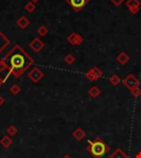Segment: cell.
Listing matches in <instances>:
<instances>
[{"label": "cell", "instance_id": "cell-1", "mask_svg": "<svg viewBox=\"0 0 141 158\" xmlns=\"http://www.w3.org/2000/svg\"><path fill=\"white\" fill-rule=\"evenodd\" d=\"M1 60L7 66L9 74L13 75L15 78L22 76L23 73L28 70L34 63V59L19 44L15 45Z\"/></svg>", "mask_w": 141, "mask_h": 158}, {"label": "cell", "instance_id": "cell-2", "mask_svg": "<svg viewBox=\"0 0 141 158\" xmlns=\"http://www.w3.org/2000/svg\"><path fill=\"white\" fill-rule=\"evenodd\" d=\"M87 151L92 154L95 158H103L108 153L109 147L100 137L95 138L94 141H88Z\"/></svg>", "mask_w": 141, "mask_h": 158}, {"label": "cell", "instance_id": "cell-3", "mask_svg": "<svg viewBox=\"0 0 141 158\" xmlns=\"http://www.w3.org/2000/svg\"><path fill=\"white\" fill-rule=\"evenodd\" d=\"M28 77H29V79L33 82V84H37V82H40L43 79V77H44V73L41 70V68H39V67L35 66L29 70V73H28Z\"/></svg>", "mask_w": 141, "mask_h": 158}, {"label": "cell", "instance_id": "cell-4", "mask_svg": "<svg viewBox=\"0 0 141 158\" xmlns=\"http://www.w3.org/2000/svg\"><path fill=\"white\" fill-rule=\"evenodd\" d=\"M103 70L99 67H93L85 74V77L88 81H96L103 77Z\"/></svg>", "mask_w": 141, "mask_h": 158}, {"label": "cell", "instance_id": "cell-5", "mask_svg": "<svg viewBox=\"0 0 141 158\" xmlns=\"http://www.w3.org/2000/svg\"><path fill=\"white\" fill-rule=\"evenodd\" d=\"M124 86L128 88L129 90H132L134 88L139 86V79L134 75L129 74L126 78L124 79Z\"/></svg>", "mask_w": 141, "mask_h": 158}, {"label": "cell", "instance_id": "cell-6", "mask_svg": "<svg viewBox=\"0 0 141 158\" xmlns=\"http://www.w3.org/2000/svg\"><path fill=\"white\" fill-rule=\"evenodd\" d=\"M66 41L69 43L71 45H74V46H77V45H81L83 42H84V37L81 34L76 32H72L69 33L66 37Z\"/></svg>", "mask_w": 141, "mask_h": 158}, {"label": "cell", "instance_id": "cell-7", "mask_svg": "<svg viewBox=\"0 0 141 158\" xmlns=\"http://www.w3.org/2000/svg\"><path fill=\"white\" fill-rule=\"evenodd\" d=\"M89 0H66V3L74 9V11L79 12L86 5H88Z\"/></svg>", "mask_w": 141, "mask_h": 158}, {"label": "cell", "instance_id": "cell-8", "mask_svg": "<svg viewBox=\"0 0 141 158\" xmlns=\"http://www.w3.org/2000/svg\"><path fill=\"white\" fill-rule=\"evenodd\" d=\"M29 46H30V48L32 49L33 52L39 53V52H41L43 48H44L45 44L43 43V41L41 39H39V37H34V39L30 42Z\"/></svg>", "mask_w": 141, "mask_h": 158}, {"label": "cell", "instance_id": "cell-9", "mask_svg": "<svg viewBox=\"0 0 141 158\" xmlns=\"http://www.w3.org/2000/svg\"><path fill=\"white\" fill-rule=\"evenodd\" d=\"M9 44H10L9 37H8L5 33H2L0 31V54L3 52V49H5L6 47L9 46Z\"/></svg>", "mask_w": 141, "mask_h": 158}, {"label": "cell", "instance_id": "cell-10", "mask_svg": "<svg viewBox=\"0 0 141 158\" xmlns=\"http://www.w3.org/2000/svg\"><path fill=\"white\" fill-rule=\"evenodd\" d=\"M15 24H17L21 30H24V29H27V27L30 25V20L28 19L27 17H24V15H21V17H20L19 19L17 20Z\"/></svg>", "mask_w": 141, "mask_h": 158}, {"label": "cell", "instance_id": "cell-11", "mask_svg": "<svg viewBox=\"0 0 141 158\" xmlns=\"http://www.w3.org/2000/svg\"><path fill=\"white\" fill-rule=\"evenodd\" d=\"M85 136H86V132L81 127H77L76 130L73 132V137H74L76 141H79V142L83 141L85 138Z\"/></svg>", "mask_w": 141, "mask_h": 158}, {"label": "cell", "instance_id": "cell-12", "mask_svg": "<svg viewBox=\"0 0 141 158\" xmlns=\"http://www.w3.org/2000/svg\"><path fill=\"white\" fill-rule=\"evenodd\" d=\"M116 59H117V62H118L120 65H126L127 63L129 62L130 57H129V55L127 54L126 52H121V53H119V54L117 55Z\"/></svg>", "mask_w": 141, "mask_h": 158}, {"label": "cell", "instance_id": "cell-13", "mask_svg": "<svg viewBox=\"0 0 141 158\" xmlns=\"http://www.w3.org/2000/svg\"><path fill=\"white\" fill-rule=\"evenodd\" d=\"M109 158H128V155H127L126 152H124L121 148H117L110 154Z\"/></svg>", "mask_w": 141, "mask_h": 158}, {"label": "cell", "instance_id": "cell-14", "mask_svg": "<svg viewBox=\"0 0 141 158\" xmlns=\"http://www.w3.org/2000/svg\"><path fill=\"white\" fill-rule=\"evenodd\" d=\"M100 94H102V90H100V88L97 86H92L88 90V94L92 97L93 99L98 98V97L100 96Z\"/></svg>", "mask_w": 141, "mask_h": 158}, {"label": "cell", "instance_id": "cell-15", "mask_svg": "<svg viewBox=\"0 0 141 158\" xmlns=\"http://www.w3.org/2000/svg\"><path fill=\"white\" fill-rule=\"evenodd\" d=\"M0 144H1V146H3L5 148L10 147V146L12 145V138H11V136H9V135H5L3 137H1V139H0Z\"/></svg>", "mask_w": 141, "mask_h": 158}, {"label": "cell", "instance_id": "cell-16", "mask_svg": "<svg viewBox=\"0 0 141 158\" xmlns=\"http://www.w3.org/2000/svg\"><path fill=\"white\" fill-rule=\"evenodd\" d=\"M35 9H37L35 2H33V1H31V0H30L29 2H27L24 5V10L27 11L28 13H33L35 11Z\"/></svg>", "mask_w": 141, "mask_h": 158}, {"label": "cell", "instance_id": "cell-17", "mask_svg": "<svg viewBox=\"0 0 141 158\" xmlns=\"http://www.w3.org/2000/svg\"><path fill=\"white\" fill-rule=\"evenodd\" d=\"M109 82L112 85V86H118L120 82H121V78L118 76L117 74H114V75H112V76L109 77Z\"/></svg>", "mask_w": 141, "mask_h": 158}, {"label": "cell", "instance_id": "cell-18", "mask_svg": "<svg viewBox=\"0 0 141 158\" xmlns=\"http://www.w3.org/2000/svg\"><path fill=\"white\" fill-rule=\"evenodd\" d=\"M126 6L129 10L140 7V0H126Z\"/></svg>", "mask_w": 141, "mask_h": 158}, {"label": "cell", "instance_id": "cell-19", "mask_svg": "<svg viewBox=\"0 0 141 158\" xmlns=\"http://www.w3.org/2000/svg\"><path fill=\"white\" fill-rule=\"evenodd\" d=\"M9 91H10V94H13V96H17V94H19L20 91H21V88H20L19 85L13 84V85H11V86H10Z\"/></svg>", "mask_w": 141, "mask_h": 158}, {"label": "cell", "instance_id": "cell-20", "mask_svg": "<svg viewBox=\"0 0 141 158\" xmlns=\"http://www.w3.org/2000/svg\"><path fill=\"white\" fill-rule=\"evenodd\" d=\"M64 62L66 65H73L75 62H76V58H75L74 55L67 54V55H65V57H64Z\"/></svg>", "mask_w": 141, "mask_h": 158}, {"label": "cell", "instance_id": "cell-21", "mask_svg": "<svg viewBox=\"0 0 141 158\" xmlns=\"http://www.w3.org/2000/svg\"><path fill=\"white\" fill-rule=\"evenodd\" d=\"M37 32V35H40V36H45V35H47V33H49V29H47L46 27H44V25H41V27H39Z\"/></svg>", "mask_w": 141, "mask_h": 158}, {"label": "cell", "instance_id": "cell-22", "mask_svg": "<svg viewBox=\"0 0 141 158\" xmlns=\"http://www.w3.org/2000/svg\"><path fill=\"white\" fill-rule=\"evenodd\" d=\"M7 133L9 136H15L18 134V128L15 125H10L7 127Z\"/></svg>", "mask_w": 141, "mask_h": 158}, {"label": "cell", "instance_id": "cell-23", "mask_svg": "<svg viewBox=\"0 0 141 158\" xmlns=\"http://www.w3.org/2000/svg\"><path fill=\"white\" fill-rule=\"evenodd\" d=\"M130 92H131V94L134 97V98H138V97L141 96V88L140 87H136V88H134L132 90H130Z\"/></svg>", "mask_w": 141, "mask_h": 158}, {"label": "cell", "instance_id": "cell-24", "mask_svg": "<svg viewBox=\"0 0 141 158\" xmlns=\"http://www.w3.org/2000/svg\"><path fill=\"white\" fill-rule=\"evenodd\" d=\"M6 70H8L7 66H6L2 60H0V73H3V72H6Z\"/></svg>", "mask_w": 141, "mask_h": 158}, {"label": "cell", "instance_id": "cell-25", "mask_svg": "<svg viewBox=\"0 0 141 158\" xmlns=\"http://www.w3.org/2000/svg\"><path fill=\"white\" fill-rule=\"evenodd\" d=\"M110 1H112V5H115L116 7H119V6L121 5L124 1H126V0H110Z\"/></svg>", "mask_w": 141, "mask_h": 158}, {"label": "cell", "instance_id": "cell-26", "mask_svg": "<svg viewBox=\"0 0 141 158\" xmlns=\"http://www.w3.org/2000/svg\"><path fill=\"white\" fill-rule=\"evenodd\" d=\"M129 11H130V13H132V15H137V13L140 11V7H137V8H134V9H130Z\"/></svg>", "mask_w": 141, "mask_h": 158}, {"label": "cell", "instance_id": "cell-27", "mask_svg": "<svg viewBox=\"0 0 141 158\" xmlns=\"http://www.w3.org/2000/svg\"><path fill=\"white\" fill-rule=\"evenodd\" d=\"M3 103H5V98H3V97L0 94V106H2Z\"/></svg>", "mask_w": 141, "mask_h": 158}, {"label": "cell", "instance_id": "cell-28", "mask_svg": "<svg viewBox=\"0 0 141 158\" xmlns=\"http://www.w3.org/2000/svg\"><path fill=\"white\" fill-rule=\"evenodd\" d=\"M134 158H141V151L138 152V153L136 154V156H134Z\"/></svg>", "mask_w": 141, "mask_h": 158}, {"label": "cell", "instance_id": "cell-29", "mask_svg": "<svg viewBox=\"0 0 141 158\" xmlns=\"http://www.w3.org/2000/svg\"><path fill=\"white\" fill-rule=\"evenodd\" d=\"M5 81H6V79L5 78H1V77H0V86H1V85H2Z\"/></svg>", "mask_w": 141, "mask_h": 158}, {"label": "cell", "instance_id": "cell-30", "mask_svg": "<svg viewBox=\"0 0 141 158\" xmlns=\"http://www.w3.org/2000/svg\"><path fill=\"white\" fill-rule=\"evenodd\" d=\"M63 158H72V157H71V156H64V157H63Z\"/></svg>", "mask_w": 141, "mask_h": 158}, {"label": "cell", "instance_id": "cell-31", "mask_svg": "<svg viewBox=\"0 0 141 158\" xmlns=\"http://www.w3.org/2000/svg\"><path fill=\"white\" fill-rule=\"evenodd\" d=\"M31 1H33V2H35V3H37V1H40V0H31Z\"/></svg>", "mask_w": 141, "mask_h": 158}]
</instances>
